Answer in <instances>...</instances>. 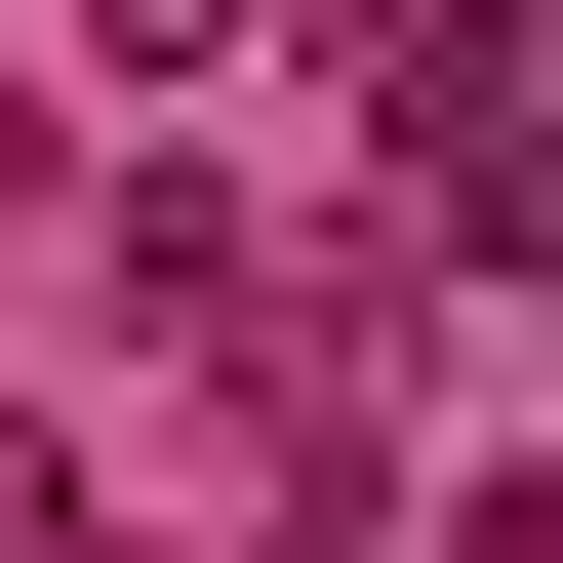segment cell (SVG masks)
I'll return each mask as SVG.
<instances>
[{
	"mask_svg": "<svg viewBox=\"0 0 563 563\" xmlns=\"http://www.w3.org/2000/svg\"><path fill=\"white\" fill-rule=\"evenodd\" d=\"M0 563H81V443H0Z\"/></svg>",
	"mask_w": 563,
	"mask_h": 563,
	"instance_id": "cell-1",
	"label": "cell"
}]
</instances>
